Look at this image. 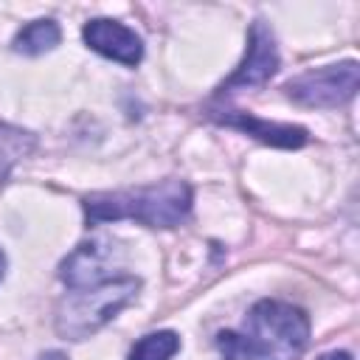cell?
I'll list each match as a JSON object with an SVG mask.
<instances>
[{
  "label": "cell",
  "instance_id": "cell-5",
  "mask_svg": "<svg viewBox=\"0 0 360 360\" xmlns=\"http://www.w3.org/2000/svg\"><path fill=\"white\" fill-rule=\"evenodd\" d=\"M276 70H278V51H276L273 31L264 25V20H256L248 34V53H245L242 65L231 73V79L222 82L219 96L236 90V87H262L264 82H270V76Z\"/></svg>",
  "mask_w": 360,
  "mask_h": 360
},
{
  "label": "cell",
  "instance_id": "cell-9",
  "mask_svg": "<svg viewBox=\"0 0 360 360\" xmlns=\"http://www.w3.org/2000/svg\"><path fill=\"white\" fill-rule=\"evenodd\" d=\"M34 149V135L17 129V127H8V124H0V186L6 183L11 166L25 158L28 152Z\"/></svg>",
  "mask_w": 360,
  "mask_h": 360
},
{
  "label": "cell",
  "instance_id": "cell-4",
  "mask_svg": "<svg viewBox=\"0 0 360 360\" xmlns=\"http://www.w3.org/2000/svg\"><path fill=\"white\" fill-rule=\"evenodd\" d=\"M360 84V68L354 59L307 70L284 84L287 96L304 107H340L354 98Z\"/></svg>",
  "mask_w": 360,
  "mask_h": 360
},
{
  "label": "cell",
  "instance_id": "cell-7",
  "mask_svg": "<svg viewBox=\"0 0 360 360\" xmlns=\"http://www.w3.org/2000/svg\"><path fill=\"white\" fill-rule=\"evenodd\" d=\"M211 118L225 124V127H233L239 132H248V135L259 138L262 143L278 146V149H298V146L307 143V129L304 127L264 121V118H256V115L239 112V110H217V112H211Z\"/></svg>",
  "mask_w": 360,
  "mask_h": 360
},
{
  "label": "cell",
  "instance_id": "cell-13",
  "mask_svg": "<svg viewBox=\"0 0 360 360\" xmlns=\"http://www.w3.org/2000/svg\"><path fill=\"white\" fill-rule=\"evenodd\" d=\"M3 273H6V256H3V250H0V278H3Z\"/></svg>",
  "mask_w": 360,
  "mask_h": 360
},
{
  "label": "cell",
  "instance_id": "cell-12",
  "mask_svg": "<svg viewBox=\"0 0 360 360\" xmlns=\"http://www.w3.org/2000/svg\"><path fill=\"white\" fill-rule=\"evenodd\" d=\"M39 360H68L62 352H45V354H39Z\"/></svg>",
  "mask_w": 360,
  "mask_h": 360
},
{
  "label": "cell",
  "instance_id": "cell-1",
  "mask_svg": "<svg viewBox=\"0 0 360 360\" xmlns=\"http://www.w3.org/2000/svg\"><path fill=\"white\" fill-rule=\"evenodd\" d=\"M307 343V312L276 298L253 304L242 329H225L217 335L222 360H298Z\"/></svg>",
  "mask_w": 360,
  "mask_h": 360
},
{
  "label": "cell",
  "instance_id": "cell-8",
  "mask_svg": "<svg viewBox=\"0 0 360 360\" xmlns=\"http://www.w3.org/2000/svg\"><path fill=\"white\" fill-rule=\"evenodd\" d=\"M59 37H62V31L53 20H34L14 37V51L25 53V56H39V53L56 48Z\"/></svg>",
  "mask_w": 360,
  "mask_h": 360
},
{
  "label": "cell",
  "instance_id": "cell-2",
  "mask_svg": "<svg viewBox=\"0 0 360 360\" xmlns=\"http://www.w3.org/2000/svg\"><path fill=\"white\" fill-rule=\"evenodd\" d=\"M82 205L90 225L135 219L149 228H174L191 214V188L188 183L169 177L155 186L87 194Z\"/></svg>",
  "mask_w": 360,
  "mask_h": 360
},
{
  "label": "cell",
  "instance_id": "cell-3",
  "mask_svg": "<svg viewBox=\"0 0 360 360\" xmlns=\"http://www.w3.org/2000/svg\"><path fill=\"white\" fill-rule=\"evenodd\" d=\"M141 281L129 273L110 276L96 284L70 287L56 307V332L68 340H84L110 323L132 298L138 295Z\"/></svg>",
  "mask_w": 360,
  "mask_h": 360
},
{
  "label": "cell",
  "instance_id": "cell-10",
  "mask_svg": "<svg viewBox=\"0 0 360 360\" xmlns=\"http://www.w3.org/2000/svg\"><path fill=\"white\" fill-rule=\"evenodd\" d=\"M180 349V338L169 329L163 332H149L143 335L132 349L127 360H172Z\"/></svg>",
  "mask_w": 360,
  "mask_h": 360
},
{
  "label": "cell",
  "instance_id": "cell-6",
  "mask_svg": "<svg viewBox=\"0 0 360 360\" xmlns=\"http://www.w3.org/2000/svg\"><path fill=\"white\" fill-rule=\"evenodd\" d=\"M87 48H93L96 53L112 59V62H121V65H129L135 68L141 59H143V42L141 37L127 28L124 22L118 20H107V17H96L84 25L82 31Z\"/></svg>",
  "mask_w": 360,
  "mask_h": 360
},
{
  "label": "cell",
  "instance_id": "cell-11",
  "mask_svg": "<svg viewBox=\"0 0 360 360\" xmlns=\"http://www.w3.org/2000/svg\"><path fill=\"white\" fill-rule=\"evenodd\" d=\"M318 360H352V354H349V352H326V354H321Z\"/></svg>",
  "mask_w": 360,
  "mask_h": 360
}]
</instances>
